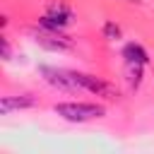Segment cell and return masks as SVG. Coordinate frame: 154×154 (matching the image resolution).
<instances>
[{"instance_id": "10", "label": "cell", "mask_w": 154, "mask_h": 154, "mask_svg": "<svg viewBox=\"0 0 154 154\" xmlns=\"http://www.w3.org/2000/svg\"><path fill=\"white\" fill-rule=\"evenodd\" d=\"M128 2H135V5H140V0H128Z\"/></svg>"}, {"instance_id": "2", "label": "cell", "mask_w": 154, "mask_h": 154, "mask_svg": "<svg viewBox=\"0 0 154 154\" xmlns=\"http://www.w3.org/2000/svg\"><path fill=\"white\" fill-rule=\"evenodd\" d=\"M72 17H75V14H72V7H70L67 2H63V0H55V2H51V5L43 10L38 24L51 26V29H65L67 24H72Z\"/></svg>"}, {"instance_id": "4", "label": "cell", "mask_w": 154, "mask_h": 154, "mask_svg": "<svg viewBox=\"0 0 154 154\" xmlns=\"http://www.w3.org/2000/svg\"><path fill=\"white\" fill-rule=\"evenodd\" d=\"M34 38H36L38 46H43L48 51H58V53L67 51L72 46V41L63 34V29H51V26H43V24H38V29L34 31Z\"/></svg>"}, {"instance_id": "6", "label": "cell", "mask_w": 154, "mask_h": 154, "mask_svg": "<svg viewBox=\"0 0 154 154\" xmlns=\"http://www.w3.org/2000/svg\"><path fill=\"white\" fill-rule=\"evenodd\" d=\"M36 106V99L31 94H12V96H2L0 99V113L7 116L12 111H22V108H31Z\"/></svg>"}, {"instance_id": "9", "label": "cell", "mask_w": 154, "mask_h": 154, "mask_svg": "<svg viewBox=\"0 0 154 154\" xmlns=\"http://www.w3.org/2000/svg\"><path fill=\"white\" fill-rule=\"evenodd\" d=\"M103 36H106L108 41H116V38L120 36V29H118V24H113V22H106V24H103Z\"/></svg>"}, {"instance_id": "3", "label": "cell", "mask_w": 154, "mask_h": 154, "mask_svg": "<svg viewBox=\"0 0 154 154\" xmlns=\"http://www.w3.org/2000/svg\"><path fill=\"white\" fill-rule=\"evenodd\" d=\"M72 77H75L77 89H82V91H89V94H96V96H103V99H111V101L118 96L116 87H111L108 82H103L96 75H87V72H75L72 70Z\"/></svg>"}, {"instance_id": "8", "label": "cell", "mask_w": 154, "mask_h": 154, "mask_svg": "<svg viewBox=\"0 0 154 154\" xmlns=\"http://www.w3.org/2000/svg\"><path fill=\"white\" fill-rule=\"evenodd\" d=\"M125 65H128V82L132 87H137L142 82V67L144 65H132V63H125Z\"/></svg>"}, {"instance_id": "1", "label": "cell", "mask_w": 154, "mask_h": 154, "mask_svg": "<svg viewBox=\"0 0 154 154\" xmlns=\"http://www.w3.org/2000/svg\"><path fill=\"white\" fill-rule=\"evenodd\" d=\"M55 113L70 123H87V120H94V118H101L106 113L103 106L99 103H84V101H67V103H58L55 106Z\"/></svg>"}, {"instance_id": "7", "label": "cell", "mask_w": 154, "mask_h": 154, "mask_svg": "<svg viewBox=\"0 0 154 154\" xmlns=\"http://www.w3.org/2000/svg\"><path fill=\"white\" fill-rule=\"evenodd\" d=\"M123 58H125V63H132V65H147L149 63V53L140 43H128L123 48Z\"/></svg>"}, {"instance_id": "5", "label": "cell", "mask_w": 154, "mask_h": 154, "mask_svg": "<svg viewBox=\"0 0 154 154\" xmlns=\"http://www.w3.org/2000/svg\"><path fill=\"white\" fill-rule=\"evenodd\" d=\"M41 75L48 84L58 87V89H67V91H75L77 84H75V77H72V70H60V67H48V65H41Z\"/></svg>"}]
</instances>
